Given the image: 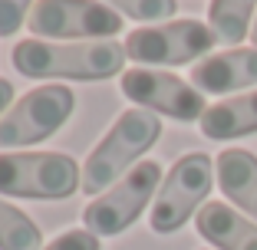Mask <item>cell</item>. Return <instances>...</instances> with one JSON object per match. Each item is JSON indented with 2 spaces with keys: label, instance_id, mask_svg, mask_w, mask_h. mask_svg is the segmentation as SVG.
Segmentation results:
<instances>
[{
  "label": "cell",
  "instance_id": "cell-1",
  "mask_svg": "<svg viewBox=\"0 0 257 250\" xmlns=\"http://www.w3.org/2000/svg\"><path fill=\"white\" fill-rule=\"evenodd\" d=\"M14 69L27 79H109L125 66V43L115 40H20L14 46Z\"/></svg>",
  "mask_w": 257,
  "mask_h": 250
},
{
  "label": "cell",
  "instance_id": "cell-2",
  "mask_svg": "<svg viewBox=\"0 0 257 250\" xmlns=\"http://www.w3.org/2000/svg\"><path fill=\"white\" fill-rule=\"evenodd\" d=\"M162 122L149 109H125L112 122V129L102 135V142L89 152L83 165V184L86 194H106L115 181H122L132 168L139 165L145 152L159 142Z\"/></svg>",
  "mask_w": 257,
  "mask_h": 250
},
{
  "label": "cell",
  "instance_id": "cell-3",
  "mask_svg": "<svg viewBox=\"0 0 257 250\" xmlns=\"http://www.w3.org/2000/svg\"><path fill=\"white\" fill-rule=\"evenodd\" d=\"M83 184V168L63 152H4L0 194L27 201H66Z\"/></svg>",
  "mask_w": 257,
  "mask_h": 250
},
{
  "label": "cell",
  "instance_id": "cell-4",
  "mask_svg": "<svg viewBox=\"0 0 257 250\" xmlns=\"http://www.w3.org/2000/svg\"><path fill=\"white\" fill-rule=\"evenodd\" d=\"M214 181V158L204 152H188L168 168L165 181H162L155 204H152L149 224L155 234H175L185 227L208 201V191Z\"/></svg>",
  "mask_w": 257,
  "mask_h": 250
},
{
  "label": "cell",
  "instance_id": "cell-5",
  "mask_svg": "<svg viewBox=\"0 0 257 250\" xmlns=\"http://www.w3.org/2000/svg\"><path fill=\"white\" fill-rule=\"evenodd\" d=\"M76 109V96L63 83H46L17 99L0 119V148H27L56 135Z\"/></svg>",
  "mask_w": 257,
  "mask_h": 250
},
{
  "label": "cell",
  "instance_id": "cell-6",
  "mask_svg": "<svg viewBox=\"0 0 257 250\" xmlns=\"http://www.w3.org/2000/svg\"><path fill=\"white\" fill-rule=\"evenodd\" d=\"M27 27L37 40H115L122 30V14L99 0H37L27 17Z\"/></svg>",
  "mask_w": 257,
  "mask_h": 250
},
{
  "label": "cell",
  "instance_id": "cell-7",
  "mask_svg": "<svg viewBox=\"0 0 257 250\" xmlns=\"http://www.w3.org/2000/svg\"><path fill=\"white\" fill-rule=\"evenodd\" d=\"M162 188V165L159 161H139L132 171L115 181L106 194H99L92 204L83 207V227L96 237H115L139 220L149 201Z\"/></svg>",
  "mask_w": 257,
  "mask_h": 250
},
{
  "label": "cell",
  "instance_id": "cell-8",
  "mask_svg": "<svg viewBox=\"0 0 257 250\" xmlns=\"http://www.w3.org/2000/svg\"><path fill=\"white\" fill-rule=\"evenodd\" d=\"M218 37L201 20H175L162 27H142L125 37V56L139 66H185L208 56Z\"/></svg>",
  "mask_w": 257,
  "mask_h": 250
},
{
  "label": "cell",
  "instance_id": "cell-9",
  "mask_svg": "<svg viewBox=\"0 0 257 250\" xmlns=\"http://www.w3.org/2000/svg\"><path fill=\"white\" fill-rule=\"evenodd\" d=\"M122 96L136 102L139 109H149L155 115H168L175 122H201L208 112L204 92H198L191 83L172 76L165 69L136 66L122 73Z\"/></svg>",
  "mask_w": 257,
  "mask_h": 250
},
{
  "label": "cell",
  "instance_id": "cell-10",
  "mask_svg": "<svg viewBox=\"0 0 257 250\" xmlns=\"http://www.w3.org/2000/svg\"><path fill=\"white\" fill-rule=\"evenodd\" d=\"M191 86L198 92H211V96L257 86V46H250V50L237 46V50L204 56L201 63L191 66Z\"/></svg>",
  "mask_w": 257,
  "mask_h": 250
},
{
  "label": "cell",
  "instance_id": "cell-11",
  "mask_svg": "<svg viewBox=\"0 0 257 250\" xmlns=\"http://www.w3.org/2000/svg\"><path fill=\"white\" fill-rule=\"evenodd\" d=\"M195 227L218 250H257V224L224 201H208L195 214Z\"/></svg>",
  "mask_w": 257,
  "mask_h": 250
},
{
  "label": "cell",
  "instance_id": "cell-12",
  "mask_svg": "<svg viewBox=\"0 0 257 250\" xmlns=\"http://www.w3.org/2000/svg\"><path fill=\"white\" fill-rule=\"evenodd\" d=\"M214 174L227 201L250 214V220L257 224V155L244 148H224L214 158Z\"/></svg>",
  "mask_w": 257,
  "mask_h": 250
},
{
  "label": "cell",
  "instance_id": "cell-13",
  "mask_svg": "<svg viewBox=\"0 0 257 250\" xmlns=\"http://www.w3.org/2000/svg\"><path fill=\"white\" fill-rule=\"evenodd\" d=\"M198 125H201V135L214 138V142L254 135L257 132V89L208 106V112L201 115Z\"/></svg>",
  "mask_w": 257,
  "mask_h": 250
},
{
  "label": "cell",
  "instance_id": "cell-14",
  "mask_svg": "<svg viewBox=\"0 0 257 250\" xmlns=\"http://www.w3.org/2000/svg\"><path fill=\"white\" fill-rule=\"evenodd\" d=\"M254 10L257 0H211L208 4V27L218 37V43L237 46L244 37H250Z\"/></svg>",
  "mask_w": 257,
  "mask_h": 250
},
{
  "label": "cell",
  "instance_id": "cell-15",
  "mask_svg": "<svg viewBox=\"0 0 257 250\" xmlns=\"http://www.w3.org/2000/svg\"><path fill=\"white\" fill-rule=\"evenodd\" d=\"M0 250H43V234L33 217L0 197Z\"/></svg>",
  "mask_w": 257,
  "mask_h": 250
},
{
  "label": "cell",
  "instance_id": "cell-16",
  "mask_svg": "<svg viewBox=\"0 0 257 250\" xmlns=\"http://www.w3.org/2000/svg\"><path fill=\"white\" fill-rule=\"evenodd\" d=\"M115 14L122 17H132V20H142V23H155V20H168L175 17L178 4L175 0H102Z\"/></svg>",
  "mask_w": 257,
  "mask_h": 250
},
{
  "label": "cell",
  "instance_id": "cell-17",
  "mask_svg": "<svg viewBox=\"0 0 257 250\" xmlns=\"http://www.w3.org/2000/svg\"><path fill=\"white\" fill-rule=\"evenodd\" d=\"M33 0H0V37H14L30 17Z\"/></svg>",
  "mask_w": 257,
  "mask_h": 250
},
{
  "label": "cell",
  "instance_id": "cell-18",
  "mask_svg": "<svg viewBox=\"0 0 257 250\" xmlns=\"http://www.w3.org/2000/svg\"><path fill=\"white\" fill-rule=\"evenodd\" d=\"M43 250H99V237L89 234L86 227H73V230H63L60 237H53Z\"/></svg>",
  "mask_w": 257,
  "mask_h": 250
},
{
  "label": "cell",
  "instance_id": "cell-19",
  "mask_svg": "<svg viewBox=\"0 0 257 250\" xmlns=\"http://www.w3.org/2000/svg\"><path fill=\"white\" fill-rule=\"evenodd\" d=\"M10 102H14V83L7 79H0V112H7Z\"/></svg>",
  "mask_w": 257,
  "mask_h": 250
},
{
  "label": "cell",
  "instance_id": "cell-20",
  "mask_svg": "<svg viewBox=\"0 0 257 250\" xmlns=\"http://www.w3.org/2000/svg\"><path fill=\"white\" fill-rule=\"evenodd\" d=\"M250 40H254V46H257V20H254V27H250Z\"/></svg>",
  "mask_w": 257,
  "mask_h": 250
}]
</instances>
